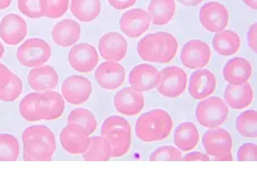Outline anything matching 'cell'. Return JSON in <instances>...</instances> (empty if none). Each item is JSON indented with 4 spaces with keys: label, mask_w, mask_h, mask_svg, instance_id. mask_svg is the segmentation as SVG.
I'll return each mask as SVG.
<instances>
[{
    "label": "cell",
    "mask_w": 257,
    "mask_h": 192,
    "mask_svg": "<svg viewBox=\"0 0 257 192\" xmlns=\"http://www.w3.org/2000/svg\"><path fill=\"white\" fill-rule=\"evenodd\" d=\"M23 159L26 161H51L56 152V139L51 128L36 125L22 134Z\"/></svg>",
    "instance_id": "1"
},
{
    "label": "cell",
    "mask_w": 257,
    "mask_h": 192,
    "mask_svg": "<svg viewBox=\"0 0 257 192\" xmlns=\"http://www.w3.org/2000/svg\"><path fill=\"white\" fill-rule=\"evenodd\" d=\"M178 43L169 32H157L145 36L138 44V54L143 61L169 63L175 58Z\"/></svg>",
    "instance_id": "2"
},
{
    "label": "cell",
    "mask_w": 257,
    "mask_h": 192,
    "mask_svg": "<svg viewBox=\"0 0 257 192\" xmlns=\"http://www.w3.org/2000/svg\"><path fill=\"white\" fill-rule=\"evenodd\" d=\"M173 119L167 111L155 109L145 112L136 122L135 133L138 139L145 143L163 141L171 135Z\"/></svg>",
    "instance_id": "3"
},
{
    "label": "cell",
    "mask_w": 257,
    "mask_h": 192,
    "mask_svg": "<svg viewBox=\"0 0 257 192\" xmlns=\"http://www.w3.org/2000/svg\"><path fill=\"white\" fill-rule=\"evenodd\" d=\"M101 135L110 142L112 147V157H123L130 152L132 145V127L125 118L111 116L104 120Z\"/></svg>",
    "instance_id": "4"
},
{
    "label": "cell",
    "mask_w": 257,
    "mask_h": 192,
    "mask_svg": "<svg viewBox=\"0 0 257 192\" xmlns=\"http://www.w3.org/2000/svg\"><path fill=\"white\" fill-rule=\"evenodd\" d=\"M196 117L201 126L206 128H216L226 122L229 117V107L217 96L206 98V100L197 106Z\"/></svg>",
    "instance_id": "5"
},
{
    "label": "cell",
    "mask_w": 257,
    "mask_h": 192,
    "mask_svg": "<svg viewBox=\"0 0 257 192\" xmlns=\"http://www.w3.org/2000/svg\"><path fill=\"white\" fill-rule=\"evenodd\" d=\"M52 56V48L47 41L30 38L20 46L16 52L19 63L27 68H36L46 63Z\"/></svg>",
    "instance_id": "6"
},
{
    "label": "cell",
    "mask_w": 257,
    "mask_h": 192,
    "mask_svg": "<svg viewBox=\"0 0 257 192\" xmlns=\"http://www.w3.org/2000/svg\"><path fill=\"white\" fill-rule=\"evenodd\" d=\"M188 86V74L178 66H167L161 70L158 91L165 98L177 99L184 93Z\"/></svg>",
    "instance_id": "7"
},
{
    "label": "cell",
    "mask_w": 257,
    "mask_h": 192,
    "mask_svg": "<svg viewBox=\"0 0 257 192\" xmlns=\"http://www.w3.org/2000/svg\"><path fill=\"white\" fill-rule=\"evenodd\" d=\"M199 21L202 28L209 32H219L227 27L230 14L221 3L209 2L205 4L199 12Z\"/></svg>",
    "instance_id": "8"
},
{
    "label": "cell",
    "mask_w": 257,
    "mask_h": 192,
    "mask_svg": "<svg viewBox=\"0 0 257 192\" xmlns=\"http://www.w3.org/2000/svg\"><path fill=\"white\" fill-rule=\"evenodd\" d=\"M62 96L73 106H81L88 101L93 93V85L89 79L82 76H70L62 83Z\"/></svg>",
    "instance_id": "9"
},
{
    "label": "cell",
    "mask_w": 257,
    "mask_h": 192,
    "mask_svg": "<svg viewBox=\"0 0 257 192\" xmlns=\"http://www.w3.org/2000/svg\"><path fill=\"white\" fill-rule=\"evenodd\" d=\"M202 144L206 150V153L209 157H225L232 154V147L233 141L232 136L226 129L223 128H209L204 137H202Z\"/></svg>",
    "instance_id": "10"
},
{
    "label": "cell",
    "mask_w": 257,
    "mask_h": 192,
    "mask_svg": "<svg viewBox=\"0 0 257 192\" xmlns=\"http://www.w3.org/2000/svg\"><path fill=\"white\" fill-rule=\"evenodd\" d=\"M98 58V52L90 44L73 45L68 55L70 66L80 73H89L96 69Z\"/></svg>",
    "instance_id": "11"
},
{
    "label": "cell",
    "mask_w": 257,
    "mask_h": 192,
    "mask_svg": "<svg viewBox=\"0 0 257 192\" xmlns=\"http://www.w3.org/2000/svg\"><path fill=\"white\" fill-rule=\"evenodd\" d=\"M89 134L78 124H69L61 131L62 148L70 154H84L89 145Z\"/></svg>",
    "instance_id": "12"
},
{
    "label": "cell",
    "mask_w": 257,
    "mask_h": 192,
    "mask_svg": "<svg viewBox=\"0 0 257 192\" xmlns=\"http://www.w3.org/2000/svg\"><path fill=\"white\" fill-rule=\"evenodd\" d=\"M211 51L208 44L201 40H190L181 52V62L188 69H202L209 64Z\"/></svg>",
    "instance_id": "13"
},
{
    "label": "cell",
    "mask_w": 257,
    "mask_h": 192,
    "mask_svg": "<svg viewBox=\"0 0 257 192\" xmlns=\"http://www.w3.org/2000/svg\"><path fill=\"white\" fill-rule=\"evenodd\" d=\"M120 29L130 38H138L144 35L151 26V18L147 11L134 8L125 12L119 21Z\"/></svg>",
    "instance_id": "14"
},
{
    "label": "cell",
    "mask_w": 257,
    "mask_h": 192,
    "mask_svg": "<svg viewBox=\"0 0 257 192\" xmlns=\"http://www.w3.org/2000/svg\"><path fill=\"white\" fill-rule=\"evenodd\" d=\"M126 78V70L118 62L106 61L99 64L95 72V79L101 88L114 90L122 86Z\"/></svg>",
    "instance_id": "15"
},
{
    "label": "cell",
    "mask_w": 257,
    "mask_h": 192,
    "mask_svg": "<svg viewBox=\"0 0 257 192\" xmlns=\"http://www.w3.org/2000/svg\"><path fill=\"white\" fill-rule=\"evenodd\" d=\"M28 24L22 16L7 14L0 21V38L10 46H16L26 39Z\"/></svg>",
    "instance_id": "16"
},
{
    "label": "cell",
    "mask_w": 257,
    "mask_h": 192,
    "mask_svg": "<svg viewBox=\"0 0 257 192\" xmlns=\"http://www.w3.org/2000/svg\"><path fill=\"white\" fill-rule=\"evenodd\" d=\"M98 52L105 61L119 62L126 57L128 44L122 35L111 31L101 37L98 41Z\"/></svg>",
    "instance_id": "17"
},
{
    "label": "cell",
    "mask_w": 257,
    "mask_h": 192,
    "mask_svg": "<svg viewBox=\"0 0 257 192\" xmlns=\"http://www.w3.org/2000/svg\"><path fill=\"white\" fill-rule=\"evenodd\" d=\"M160 72L159 70L150 64L142 63L134 66L130 73V85L135 90L144 93L150 91L158 86Z\"/></svg>",
    "instance_id": "18"
},
{
    "label": "cell",
    "mask_w": 257,
    "mask_h": 192,
    "mask_svg": "<svg viewBox=\"0 0 257 192\" xmlns=\"http://www.w3.org/2000/svg\"><path fill=\"white\" fill-rule=\"evenodd\" d=\"M113 104L114 109L120 115L134 117L140 115L144 109V96L141 91L127 87L114 95Z\"/></svg>",
    "instance_id": "19"
},
{
    "label": "cell",
    "mask_w": 257,
    "mask_h": 192,
    "mask_svg": "<svg viewBox=\"0 0 257 192\" xmlns=\"http://www.w3.org/2000/svg\"><path fill=\"white\" fill-rule=\"evenodd\" d=\"M28 83L37 93L53 90L59 85V73L52 65L36 66L28 74Z\"/></svg>",
    "instance_id": "20"
},
{
    "label": "cell",
    "mask_w": 257,
    "mask_h": 192,
    "mask_svg": "<svg viewBox=\"0 0 257 192\" xmlns=\"http://www.w3.org/2000/svg\"><path fill=\"white\" fill-rule=\"evenodd\" d=\"M216 89V78L209 70H197L190 77L189 93L194 100L209 98Z\"/></svg>",
    "instance_id": "21"
},
{
    "label": "cell",
    "mask_w": 257,
    "mask_h": 192,
    "mask_svg": "<svg viewBox=\"0 0 257 192\" xmlns=\"http://www.w3.org/2000/svg\"><path fill=\"white\" fill-rule=\"evenodd\" d=\"M81 28L76 21L66 19L60 21L52 30V39L60 47H72L80 39Z\"/></svg>",
    "instance_id": "22"
},
{
    "label": "cell",
    "mask_w": 257,
    "mask_h": 192,
    "mask_svg": "<svg viewBox=\"0 0 257 192\" xmlns=\"http://www.w3.org/2000/svg\"><path fill=\"white\" fill-rule=\"evenodd\" d=\"M223 76L229 85H241L251 78L252 65L246 58L234 57L226 62L223 69Z\"/></svg>",
    "instance_id": "23"
},
{
    "label": "cell",
    "mask_w": 257,
    "mask_h": 192,
    "mask_svg": "<svg viewBox=\"0 0 257 192\" xmlns=\"http://www.w3.org/2000/svg\"><path fill=\"white\" fill-rule=\"evenodd\" d=\"M224 99L227 107L234 110H241L251 104L254 100V90L248 82L241 85H230L224 91Z\"/></svg>",
    "instance_id": "24"
},
{
    "label": "cell",
    "mask_w": 257,
    "mask_h": 192,
    "mask_svg": "<svg viewBox=\"0 0 257 192\" xmlns=\"http://www.w3.org/2000/svg\"><path fill=\"white\" fill-rule=\"evenodd\" d=\"M148 13L155 26H166L174 19L176 13L175 0H151L148 7Z\"/></svg>",
    "instance_id": "25"
},
{
    "label": "cell",
    "mask_w": 257,
    "mask_h": 192,
    "mask_svg": "<svg viewBox=\"0 0 257 192\" xmlns=\"http://www.w3.org/2000/svg\"><path fill=\"white\" fill-rule=\"evenodd\" d=\"M241 47V39L237 32L232 30H222L216 32L213 38V48L218 55L231 56L239 52Z\"/></svg>",
    "instance_id": "26"
},
{
    "label": "cell",
    "mask_w": 257,
    "mask_h": 192,
    "mask_svg": "<svg viewBox=\"0 0 257 192\" xmlns=\"http://www.w3.org/2000/svg\"><path fill=\"white\" fill-rule=\"evenodd\" d=\"M200 136H199L198 128L193 123H182L178 125L174 133V143L181 151L189 152L199 143Z\"/></svg>",
    "instance_id": "27"
},
{
    "label": "cell",
    "mask_w": 257,
    "mask_h": 192,
    "mask_svg": "<svg viewBox=\"0 0 257 192\" xmlns=\"http://www.w3.org/2000/svg\"><path fill=\"white\" fill-rule=\"evenodd\" d=\"M71 14L80 22H93L102 12L101 0H71Z\"/></svg>",
    "instance_id": "28"
},
{
    "label": "cell",
    "mask_w": 257,
    "mask_h": 192,
    "mask_svg": "<svg viewBox=\"0 0 257 192\" xmlns=\"http://www.w3.org/2000/svg\"><path fill=\"white\" fill-rule=\"evenodd\" d=\"M41 94V110L43 120H55L63 115L65 110L64 99L61 94L54 90L43 91Z\"/></svg>",
    "instance_id": "29"
},
{
    "label": "cell",
    "mask_w": 257,
    "mask_h": 192,
    "mask_svg": "<svg viewBox=\"0 0 257 192\" xmlns=\"http://www.w3.org/2000/svg\"><path fill=\"white\" fill-rule=\"evenodd\" d=\"M86 161H107L112 158V147L105 137L94 136L89 140L88 149L82 154Z\"/></svg>",
    "instance_id": "30"
},
{
    "label": "cell",
    "mask_w": 257,
    "mask_h": 192,
    "mask_svg": "<svg viewBox=\"0 0 257 192\" xmlns=\"http://www.w3.org/2000/svg\"><path fill=\"white\" fill-rule=\"evenodd\" d=\"M20 114L24 120L29 123H36L43 120L41 110V94L30 93L23 98L20 103Z\"/></svg>",
    "instance_id": "31"
},
{
    "label": "cell",
    "mask_w": 257,
    "mask_h": 192,
    "mask_svg": "<svg viewBox=\"0 0 257 192\" xmlns=\"http://www.w3.org/2000/svg\"><path fill=\"white\" fill-rule=\"evenodd\" d=\"M235 128L239 134L246 139H256L257 136V114L255 110L242 112L237 118Z\"/></svg>",
    "instance_id": "32"
},
{
    "label": "cell",
    "mask_w": 257,
    "mask_h": 192,
    "mask_svg": "<svg viewBox=\"0 0 257 192\" xmlns=\"http://www.w3.org/2000/svg\"><path fill=\"white\" fill-rule=\"evenodd\" d=\"M20 156V143L14 135L0 134V161H15Z\"/></svg>",
    "instance_id": "33"
},
{
    "label": "cell",
    "mask_w": 257,
    "mask_h": 192,
    "mask_svg": "<svg viewBox=\"0 0 257 192\" xmlns=\"http://www.w3.org/2000/svg\"><path fill=\"white\" fill-rule=\"evenodd\" d=\"M68 124H78L84 127L88 134H93L97 128V120L95 118L94 114H92L87 109H74L68 117Z\"/></svg>",
    "instance_id": "34"
},
{
    "label": "cell",
    "mask_w": 257,
    "mask_h": 192,
    "mask_svg": "<svg viewBox=\"0 0 257 192\" xmlns=\"http://www.w3.org/2000/svg\"><path fill=\"white\" fill-rule=\"evenodd\" d=\"M18 8L29 19H41L45 16L44 0H18Z\"/></svg>",
    "instance_id": "35"
},
{
    "label": "cell",
    "mask_w": 257,
    "mask_h": 192,
    "mask_svg": "<svg viewBox=\"0 0 257 192\" xmlns=\"http://www.w3.org/2000/svg\"><path fill=\"white\" fill-rule=\"evenodd\" d=\"M23 90V83L19 76L14 74L12 81L6 87L0 89V101L3 102H14L18 100Z\"/></svg>",
    "instance_id": "36"
},
{
    "label": "cell",
    "mask_w": 257,
    "mask_h": 192,
    "mask_svg": "<svg viewBox=\"0 0 257 192\" xmlns=\"http://www.w3.org/2000/svg\"><path fill=\"white\" fill-rule=\"evenodd\" d=\"M45 16L48 19H60L66 14L70 0H44Z\"/></svg>",
    "instance_id": "37"
},
{
    "label": "cell",
    "mask_w": 257,
    "mask_h": 192,
    "mask_svg": "<svg viewBox=\"0 0 257 192\" xmlns=\"http://www.w3.org/2000/svg\"><path fill=\"white\" fill-rule=\"evenodd\" d=\"M182 153L178 149L167 145V147H161L156 149L151 153V161H180L182 160Z\"/></svg>",
    "instance_id": "38"
},
{
    "label": "cell",
    "mask_w": 257,
    "mask_h": 192,
    "mask_svg": "<svg viewBox=\"0 0 257 192\" xmlns=\"http://www.w3.org/2000/svg\"><path fill=\"white\" fill-rule=\"evenodd\" d=\"M257 148L255 143H246L241 145L238 150L239 161H256Z\"/></svg>",
    "instance_id": "39"
},
{
    "label": "cell",
    "mask_w": 257,
    "mask_h": 192,
    "mask_svg": "<svg viewBox=\"0 0 257 192\" xmlns=\"http://www.w3.org/2000/svg\"><path fill=\"white\" fill-rule=\"evenodd\" d=\"M14 72L7 68L5 64L0 63V89L6 87L14 77Z\"/></svg>",
    "instance_id": "40"
},
{
    "label": "cell",
    "mask_w": 257,
    "mask_h": 192,
    "mask_svg": "<svg viewBox=\"0 0 257 192\" xmlns=\"http://www.w3.org/2000/svg\"><path fill=\"white\" fill-rule=\"evenodd\" d=\"M248 46L252 52H257V24L252 23L247 32Z\"/></svg>",
    "instance_id": "41"
},
{
    "label": "cell",
    "mask_w": 257,
    "mask_h": 192,
    "mask_svg": "<svg viewBox=\"0 0 257 192\" xmlns=\"http://www.w3.org/2000/svg\"><path fill=\"white\" fill-rule=\"evenodd\" d=\"M136 2L138 0H107L109 5L118 11L127 10V8L134 6Z\"/></svg>",
    "instance_id": "42"
},
{
    "label": "cell",
    "mask_w": 257,
    "mask_h": 192,
    "mask_svg": "<svg viewBox=\"0 0 257 192\" xmlns=\"http://www.w3.org/2000/svg\"><path fill=\"white\" fill-rule=\"evenodd\" d=\"M182 159L185 161H209V156L208 154L201 153V152H190L185 154L184 157H182Z\"/></svg>",
    "instance_id": "43"
},
{
    "label": "cell",
    "mask_w": 257,
    "mask_h": 192,
    "mask_svg": "<svg viewBox=\"0 0 257 192\" xmlns=\"http://www.w3.org/2000/svg\"><path fill=\"white\" fill-rule=\"evenodd\" d=\"M204 0H178V3H181L183 6L186 7H194L198 6L199 4H201Z\"/></svg>",
    "instance_id": "44"
},
{
    "label": "cell",
    "mask_w": 257,
    "mask_h": 192,
    "mask_svg": "<svg viewBox=\"0 0 257 192\" xmlns=\"http://www.w3.org/2000/svg\"><path fill=\"white\" fill-rule=\"evenodd\" d=\"M242 2L244 5L249 7L250 10H254V11L257 10V0H242Z\"/></svg>",
    "instance_id": "45"
},
{
    "label": "cell",
    "mask_w": 257,
    "mask_h": 192,
    "mask_svg": "<svg viewBox=\"0 0 257 192\" xmlns=\"http://www.w3.org/2000/svg\"><path fill=\"white\" fill-rule=\"evenodd\" d=\"M13 0H0V11L7 10L12 5Z\"/></svg>",
    "instance_id": "46"
},
{
    "label": "cell",
    "mask_w": 257,
    "mask_h": 192,
    "mask_svg": "<svg viewBox=\"0 0 257 192\" xmlns=\"http://www.w3.org/2000/svg\"><path fill=\"white\" fill-rule=\"evenodd\" d=\"M232 154L231 156H225V157H217V158H214V161H232Z\"/></svg>",
    "instance_id": "47"
},
{
    "label": "cell",
    "mask_w": 257,
    "mask_h": 192,
    "mask_svg": "<svg viewBox=\"0 0 257 192\" xmlns=\"http://www.w3.org/2000/svg\"><path fill=\"white\" fill-rule=\"evenodd\" d=\"M4 53H5V48H4L3 44L0 43V60H2L3 56H4Z\"/></svg>",
    "instance_id": "48"
}]
</instances>
